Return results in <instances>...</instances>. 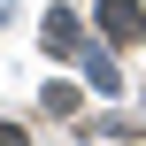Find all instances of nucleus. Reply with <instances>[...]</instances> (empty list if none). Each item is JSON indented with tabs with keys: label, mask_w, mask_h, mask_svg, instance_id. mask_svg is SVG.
I'll use <instances>...</instances> for the list:
<instances>
[{
	"label": "nucleus",
	"mask_w": 146,
	"mask_h": 146,
	"mask_svg": "<svg viewBox=\"0 0 146 146\" xmlns=\"http://www.w3.org/2000/svg\"><path fill=\"white\" fill-rule=\"evenodd\" d=\"M100 31H108L115 46L146 38V0H100Z\"/></svg>",
	"instance_id": "nucleus-1"
},
{
	"label": "nucleus",
	"mask_w": 146,
	"mask_h": 146,
	"mask_svg": "<svg viewBox=\"0 0 146 146\" xmlns=\"http://www.w3.org/2000/svg\"><path fill=\"white\" fill-rule=\"evenodd\" d=\"M46 54H77V15H69V8L46 15Z\"/></svg>",
	"instance_id": "nucleus-2"
},
{
	"label": "nucleus",
	"mask_w": 146,
	"mask_h": 146,
	"mask_svg": "<svg viewBox=\"0 0 146 146\" xmlns=\"http://www.w3.org/2000/svg\"><path fill=\"white\" fill-rule=\"evenodd\" d=\"M46 108L54 115H77V85H46Z\"/></svg>",
	"instance_id": "nucleus-3"
},
{
	"label": "nucleus",
	"mask_w": 146,
	"mask_h": 146,
	"mask_svg": "<svg viewBox=\"0 0 146 146\" xmlns=\"http://www.w3.org/2000/svg\"><path fill=\"white\" fill-rule=\"evenodd\" d=\"M0 146H31V139H23V131H15V123H0Z\"/></svg>",
	"instance_id": "nucleus-4"
}]
</instances>
